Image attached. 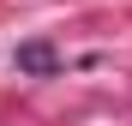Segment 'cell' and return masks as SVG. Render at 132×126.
<instances>
[{
	"mask_svg": "<svg viewBox=\"0 0 132 126\" xmlns=\"http://www.w3.org/2000/svg\"><path fill=\"white\" fill-rule=\"evenodd\" d=\"M18 72H54V48H48V42H24V48H18Z\"/></svg>",
	"mask_w": 132,
	"mask_h": 126,
	"instance_id": "cell-1",
	"label": "cell"
}]
</instances>
